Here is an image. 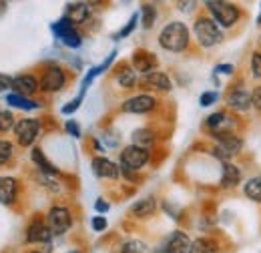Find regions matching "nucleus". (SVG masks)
Wrapping results in <instances>:
<instances>
[{"label": "nucleus", "instance_id": "obj_38", "mask_svg": "<svg viewBox=\"0 0 261 253\" xmlns=\"http://www.w3.org/2000/svg\"><path fill=\"white\" fill-rule=\"evenodd\" d=\"M65 129H66V133H68V135H72L74 139H79V137H81V127L76 125L72 119H70V121H66Z\"/></svg>", "mask_w": 261, "mask_h": 253}, {"label": "nucleus", "instance_id": "obj_16", "mask_svg": "<svg viewBox=\"0 0 261 253\" xmlns=\"http://www.w3.org/2000/svg\"><path fill=\"white\" fill-rule=\"evenodd\" d=\"M155 66H157V59L153 53H147V50H137L133 55V68L143 72V74H149V72H155Z\"/></svg>", "mask_w": 261, "mask_h": 253}, {"label": "nucleus", "instance_id": "obj_41", "mask_svg": "<svg viewBox=\"0 0 261 253\" xmlns=\"http://www.w3.org/2000/svg\"><path fill=\"white\" fill-rule=\"evenodd\" d=\"M95 209H97L98 213H107V211L111 209V205H109L107 201H102V199H98L97 203H95Z\"/></svg>", "mask_w": 261, "mask_h": 253}, {"label": "nucleus", "instance_id": "obj_8", "mask_svg": "<svg viewBox=\"0 0 261 253\" xmlns=\"http://www.w3.org/2000/svg\"><path fill=\"white\" fill-rule=\"evenodd\" d=\"M66 85V74L61 66H48L44 72H42V79H40V91L42 93H59L63 87Z\"/></svg>", "mask_w": 261, "mask_h": 253}, {"label": "nucleus", "instance_id": "obj_43", "mask_svg": "<svg viewBox=\"0 0 261 253\" xmlns=\"http://www.w3.org/2000/svg\"><path fill=\"white\" fill-rule=\"evenodd\" d=\"M257 24H261V14H259V18H257Z\"/></svg>", "mask_w": 261, "mask_h": 253}, {"label": "nucleus", "instance_id": "obj_11", "mask_svg": "<svg viewBox=\"0 0 261 253\" xmlns=\"http://www.w3.org/2000/svg\"><path fill=\"white\" fill-rule=\"evenodd\" d=\"M91 167H93V173L100 179H119L121 175V167L107 157H95L91 161Z\"/></svg>", "mask_w": 261, "mask_h": 253}, {"label": "nucleus", "instance_id": "obj_32", "mask_svg": "<svg viewBox=\"0 0 261 253\" xmlns=\"http://www.w3.org/2000/svg\"><path fill=\"white\" fill-rule=\"evenodd\" d=\"M12 155H14V145L10 141L0 139V165H4L6 161H10Z\"/></svg>", "mask_w": 261, "mask_h": 253}, {"label": "nucleus", "instance_id": "obj_23", "mask_svg": "<svg viewBox=\"0 0 261 253\" xmlns=\"http://www.w3.org/2000/svg\"><path fill=\"white\" fill-rule=\"evenodd\" d=\"M153 143H155V133L151 129H137L133 133V145L143 147V149H149Z\"/></svg>", "mask_w": 261, "mask_h": 253}, {"label": "nucleus", "instance_id": "obj_21", "mask_svg": "<svg viewBox=\"0 0 261 253\" xmlns=\"http://www.w3.org/2000/svg\"><path fill=\"white\" fill-rule=\"evenodd\" d=\"M155 209H157V201H155L153 197H145V199H139V201L130 207V213H133L135 217H139V219H145V217L153 215Z\"/></svg>", "mask_w": 261, "mask_h": 253}, {"label": "nucleus", "instance_id": "obj_19", "mask_svg": "<svg viewBox=\"0 0 261 253\" xmlns=\"http://www.w3.org/2000/svg\"><path fill=\"white\" fill-rule=\"evenodd\" d=\"M16 179L14 177H0V203L2 205H12L16 199Z\"/></svg>", "mask_w": 261, "mask_h": 253}, {"label": "nucleus", "instance_id": "obj_18", "mask_svg": "<svg viewBox=\"0 0 261 253\" xmlns=\"http://www.w3.org/2000/svg\"><path fill=\"white\" fill-rule=\"evenodd\" d=\"M89 14H91V6H89L87 2H72V4H68V8H66V18H68L72 24H83V22H87Z\"/></svg>", "mask_w": 261, "mask_h": 253}, {"label": "nucleus", "instance_id": "obj_7", "mask_svg": "<svg viewBox=\"0 0 261 253\" xmlns=\"http://www.w3.org/2000/svg\"><path fill=\"white\" fill-rule=\"evenodd\" d=\"M50 29H53V32H55V36H57L63 44H66L68 48H79V46H81L83 38H81L79 31L74 29V24H72L66 16H63L61 20H57Z\"/></svg>", "mask_w": 261, "mask_h": 253}, {"label": "nucleus", "instance_id": "obj_27", "mask_svg": "<svg viewBox=\"0 0 261 253\" xmlns=\"http://www.w3.org/2000/svg\"><path fill=\"white\" fill-rule=\"evenodd\" d=\"M231 123L227 121V115L225 113H213V115H209L207 117V127L213 131V133H221V131H227L225 127H229Z\"/></svg>", "mask_w": 261, "mask_h": 253}, {"label": "nucleus", "instance_id": "obj_1", "mask_svg": "<svg viewBox=\"0 0 261 253\" xmlns=\"http://www.w3.org/2000/svg\"><path fill=\"white\" fill-rule=\"evenodd\" d=\"M189 29L185 22L173 20L169 24H165L163 31L159 32V44L163 46L165 50L171 53H183L189 46Z\"/></svg>", "mask_w": 261, "mask_h": 253}, {"label": "nucleus", "instance_id": "obj_3", "mask_svg": "<svg viewBox=\"0 0 261 253\" xmlns=\"http://www.w3.org/2000/svg\"><path fill=\"white\" fill-rule=\"evenodd\" d=\"M193 32H195V38L197 42L205 48H211L215 44L221 42L223 34H221V29L217 27V22L209 16H199L193 24Z\"/></svg>", "mask_w": 261, "mask_h": 253}, {"label": "nucleus", "instance_id": "obj_34", "mask_svg": "<svg viewBox=\"0 0 261 253\" xmlns=\"http://www.w3.org/2000/svg\"><path fill=\"white\" fill-rule=\"evenodd\" d=\"M83 96H85V91L81 89L79 96H76V98H72L68 105H65V107H63V115H72V113H74V111L81 107V103H83Z\"/></svg>", "mask_w": 261, "mask_h": 253}, {"label": "nucleus", "instance_id": "obj_10", "mask_svg": "<svg viewBox=\"0 0 261 253\" xmlns=\"http://www.w3.org/2000/svg\"><path fill=\"white\" fill-rule=\"evenodd\" d=\"M155 107H157V100H155V96L151 95H135L123 103V111L125 113H133V115L151 113Z\"/></svg>", "mask_w": 261, "mask_h": 253}, {"label": "nucleus", "instance_id": "obj_15", "mask_svg": "<svg viewBox=\"0 0 261 253\" xmlns=\"http://www.w3.org/2000/svg\"><path fill=\"white\" fill-rule=\"evenodd\" d=\"M40 83L34 79L33 74H18V77H14V81H12V89H14V93L20 96H31L34 95L40 87H38Z\"/></svg>", "mask_w": 261, "mask_h": 253}, {"label": "nucleus", "instance_id": "obj_28", "mask_svg": "<svg viewBox=\"0 0 261 253\" xmlns=\"http://www.w3.org/2000/svg\"><path fill=\"white\" fill-rule=\"evenodd\" d=\"M117 83L123 87V89H133L137 85V70L130 68V66H125L119 74H117Z\"/></svg>", "mask_w": 261, "mask_h": 253}, {"label": "nucleus", "instance_id": "obj_6", "mask_svg": "<svg viewBox=\"0 0 261 253\" xmlns=\"http://www.w3.org/2000/svg\"><path fill=\"white\" fill-rule=\"evenodd\" d=\"M46 225L50 229L53 235H63L70 229L72 225V217H70V211L63 207V205H55L50 207L48 215H46Z\"/></svg>", "mask_w": 261, "mask_h": 253}, {"label": "nucleus", "instance_id": "obj_25", "mask_svg": "<svg viewBox=\"0 0 261 253\" xmlns=\"http://www.w3.org/2000/svg\"><path fill=\"white\" fill-rule=\"evenodd\" d=\"M243 193L247 199L255 201V203H261V175L257 177H251L245 185H243Z\"/></svg>", "mask_w": 261, "mask_h": 253}, {"label": "nucleus", "instance_id": "obj_17", "mask_svg": "<svg viewBox=\"0 0 261 253\" xmlns=\"http://www.w3.org/2000/svg\"><path fill=\"white\" fill-rule=\"evenodd\" d=\"M141 83H143L147 89H155V91H171V87H173V85H171V79H169L165 72H159V70L145 74Z\"/></svg>", "mask_w": 261, "mask_h": 253}, {"label": "nucleus", "instance_id": "obj_9", "mask_svg": "<svg viewBox=\"0 0 261 253\" xmlns=\"http://www.w3.org/2000/svg\"><path fill=\"white\" fill-rule=\"evenodd\" d=\"M40 133V123L36 119H22L18 121L14 127V135H16V141L22 145V147H31L36 137Z\"/></svg>", "mask_w": 261, "mask_h": 253}, {"label": "nucleus", "instance_id": "obj_24", "mask_svg": "<svg viewBox=\"0 0 261 253\" xmlns=\"http://www.w3.org/2000/svg\"><path fill=\"white\" fill-rule=\"evenodd\" d=\"M6 103H8L10 107H14V109H22V111H34V109H38V107H40L36 100H31V98L16 95V93L6 95Z\"/></svg>", "mask_w": 261, "mask_h": 253}, {"label": "nucleus", "instance_id": "obj_37", "mask_svg": "<svg viewBox=\"0 0 261 253\" xmlns=\"http://www.w3.org/2000/svg\"><path fill=\"white\" fill-rule=\"evenodd\" d=\"M251 107H253L255 111H261V85L251 91Z\"/></svg>", "mask_w": 261, "mask_h": 253}, {"label": "nucleus", "instance_id": "obj_44", "mask_svg": "<svg viewBox=\"0 0 261 253\" xmlns=\"http://www.w3.org/2000/svg\"><path fill=\"white\" fill-rule=\"evenodd\" d=\"M68 253H81V251H76V249H74V251H68Z\"/></svg>", "mask_w": 261, "mask_h": 253}, {"label": "nucleus", "instance_id": "obj_45", "mask_svg": "<svg viewBox=\"0 0 261 253\" xmlns=\"http://www.w3.org/2000/svg\"><path fill=\"white\" fill-rule=\"evenodd\" d=\"M33 253H40V251H33Z\"/></svg>", "mask_w": 261, "mask_h": 253}, {"label": "nucleus", "instance_id": "obj_20", "mask_svg": "<svg viewBox=\"0 0 261 253\" xmlns=\"http://www.w3.org/2000/svg\"><path fill=\"white\" fill-rule=\"evenodd\" d=\"M241 179H243V173L237 165L223 163V171H221V185L223 187H235L241 183Z\"/></svg>", "mask_w": 261, "mask_h": 253}, {"label": "nucleus", "instance_id": "obj_26", "mask_svg": "<svg viewBox=\"0 0 261 253\" xmlns=\"http://www.w3.org/2000/svg\"><path fill=\"white\" fill-rule=\"evenodd\" d=\"M189 253H217V243L209 237H199L195 241H191Z\"/></svg>", "mask_w": 261, "mask_h": 253}, {"label": "nucleus", "instance_id": "obj_30", "mask_svg": "<svg viewBox=\"0 0 261 253\" xmlns=\"http://www.w3.org/2000/svg\"><path fill=\"white\" fill-rule=\"evenodd\" d=\"M121 253H149V247L139 239H129L121 245Z\"/></svg>", "mask_w": 261, "mask_h": 253}, {"label": "nucleus", "instance_id": "obj_33", "mask_svg": "<svg viewBox=\"0 0 261 253\" xmlns=\"http://www.w3.org/2000/svg\"><path fill=\"white\" fill-rule=\"evenodd\" d=\"M137 22H139V14L135 12V14H133V16H130V18H129V22H127V27H125V29H121V31L117 32V34H115V38L119 40V38H125V36H129L130 32L135 31V27H137Z\"/></svg>", "mask_w": 261, "mask_h": 253}, {"label": "nucleus", "instance_id": "obj_39", "mask_svg": "<svg viewBox=\"0 0 261 253\" xmlns=\"http://www.w3.org/2000/svg\"><path fill=\"white\" fill-rule=\"evenodd\" d=\"M91 225H93L95 231H105V229H107V219H105L102 215H97V217H93Z\"/></svg>", "mask_w": 261, "mask_h": 253}, {"label": "nucleus", "instance_id": "obj_29", "mask_svg": "<svg viewBox=\"0 0 261 253\" xmlns=\"http://www.w3.org/2000/svg\"><path fill=\"white\" fill-rule=\"evenodd\" d=\"M157 20V8L153 4H143L141 6V22L145 29H151Z\"/></svg>", "mask_w": 261, "mask_h": 253}, {"label": "nucleus", "instance_id": "obj_5", "mask_svg": "<svg viewBox=\"0 0 261 253\" xmlns=\"http://www.w3.org/2000/svg\"><path fill=\"white\" fill-rule=\"evenodd\" d=\"M149 149H143V147H137V145H129L121 151V171L127 173L129 177H133L130 173L133 171H139L143 169L147 163H149Z\"/></svg>", "mask_w": 261, "mask_h": 253}, {"label": "nucleus", "instance_id": "obj_36", "mask_svg": "<svg viewBox=\"0 0 261 253\" xmlns=\"http://www.w3.org/2000/svg\"><path fill=\"white\" fill-rule=\"evenodd\" d=\"M251 74L255 79H261V53H253L251 57Z\"/></svg>", "mask_w": 261, "mask_h": 253}, {"label": "nucleus", "instance_id": "obj_4", "mask_svg": "<svg viewBox=\"0 0 261 253\" xmlns=\"http://www.w3.org/2000/svg\"><path fill=\"white\" fill-rule=\"evenodd\" d=\"M215 139H217V147L213 149V155L219 157L221 161H227L243 149V139L239 135H235L233 131L215 133Z\"/></svg>", "mask_w": 261, "mask_h": 253}, {"label": "nucleus", "instance_id": "obj_42", "mask_svg": "<svg viewBox=\"0 0 261 253\" xmlns=\"http://www.w3.org/2000/svg\"><path fill=\"white\" fill-rule=\"evenodd\" d=\"M215 72H221V74H231V72H233V66H231V64H219V66L215 68Z\"/></svg>", "mask_w": 261, "mask_h": 253}, {"label": "nucleus", "instance_id": "obj_2", "mask_svg": "<svg viewBox=\"0 0 261 253\" xmlns=\"http://www.w3.org/2000/svg\"><path fill=\"white\" fill-rule=\"evenodd\" d=\"M205 6L211 12V18L217 22L219 29H231V27H235L237 20H239V16H241L239 8L235 4H231V2L209 0V2H205Z\"/></svg>", "mask_w": 261, "mask_h": 253}, {"label": "nucleus", "instance_id": "obj_14", "mask_svg": "<svg viewBox=\"0 0 261 253\" xmlns=\"http://www.w3.org/2000/svg\"><path fill=\"white\" fill-rule=\"evenodd\" d=\"M225 103L235 111H249L251 109V93L245 89H231L225 96Z\"/></svg>", "mask_w": 261, "mask_h": 253}, {"label": "nucleus", "instance_id": "obj_31", "mask_svg": "<svg viewBox=\"0 0 261 253\" xmlns=\"http://www.w3.org/2000/svg\"><path fill=\"white\" fill-rule=\"evenodd\" d=\"M16 123H14V115L10 111H0V133H6L10 129H14Z\"/></svg>", "mask_w": 261, "mask_h": 253}, {"label": "nucleus", "instance_id": "obj_40", "mask_svg": "<svg viewBox=\"0 0 261 253\" xmlns=\"http://www.w3.org/2000/svg\"><path fill=\"white\" fill-rule=\"evenodd\" d=\"M12 81L8 74H0V91H6V89H12Z\"/></svg>", "mask_w": 261, "mask_h": 253}, {"label": "nucleus", "instance_id": "obj_13", "mask_svg": "<svg viewBox=\"0 0 261 253\" xmlns=\"http://www.w3.org/2000/svg\"><path fill=\"white\" fill-rule=\"evenodd\" d=\"M50 237H53V233H50L48 225L42 223L40 219H34L27 229V241L29 243H48Z\"/></svg>", "mask_w": 261, "mask_h": 253}, {"label": "nucleus", "instance_id": "obj_12", "mask_svg": "<svg viewBox=\"0 0 261 253\" xmlns=\"http://www.w3.org/2000/svg\"><path fill=\"white\" fill-rule=\"evenodd\" d=\"M191 249V239L183 231H173L165 243L163 253H189Z\"/></svg>", "mask_w": 261, "mask_h": 253}, {"label": "nucleus", "instance_id": "obj_35", "mask_svg": "<svg viewBox=\"0 0 261 253\" xmlns=\"http://www.w3.org/2000/svg\"><path fill=\"white\" fill-rule=\"evenodd\" d=\"M217 98H219V95L215 91H207V93H203V95L199 96V103H201V107H211Z\"/></svg>", "mask_w": 261, "mask_h": 253}, {"label": "nucleus", "instance_id": "obj_22", "mask_svg": "<svg viewBox=\"0 0 261 253\" xmlns=\"http://www.w3.org/2000/svg\"><path fill=\"white\" fill-rule=\"evenodd\" d=\"M31 157H33L34 165H36V167H38V169H40L44 175H57V173H59V169H57V167H55V165H53L48 159L44 157V153H42L38 147L31 151Z\"/></svg>", "mask_w": 261, "mask_h": 253}]
</instances>
